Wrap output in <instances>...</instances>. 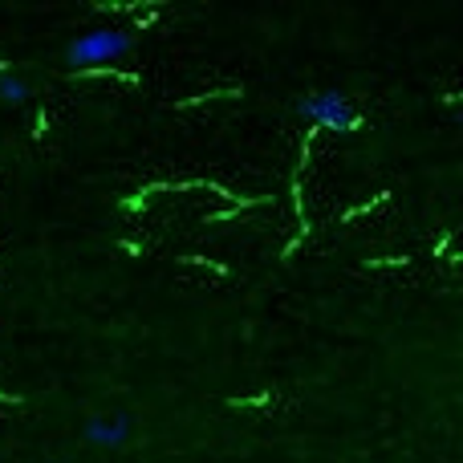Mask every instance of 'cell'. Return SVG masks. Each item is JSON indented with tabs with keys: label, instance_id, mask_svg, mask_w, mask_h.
Segmentation results:
<instances>
[{
	"label": "cell",
	"instance_id": "6da1fadb",
	"mask_svg": "<svg viewBox=\"0 0 463 463\" xmlns=\"http://www.w3.org/2000/svg\"><path fill=\"white\" fill-rule=\"evenodd\" d=\"M297 114H301L313 130H342V135H350V130L362 127V114L354 110V102L342 90H321V94L297 98Z\"/></svg>",
	"mask_w": 463,
	"mask_h": 463
},
{
	"label": "cell",
	"instance_id": "277c9868",
	"mask_svg": "<svg viewBox=\"0 0 463 463\" xmlns=\"http://www.w3.org/2000/svg\"><path fill=\"white\" fill-rule=\"evenodd\" d=\"M0 98H5V102H13V106H21V102H29V98H33L29 86L16 78L8 61H0Z\"/></svg>",
	"mask_w": 463,
	"mask_h": 463
},
{
	"label": "cell",
	"instance_id": "7a4b0ae2",
	"mask_svg": "<svg viewBox=\"0 0 463 463\" xmlns=\"http://www.w3.org/2000/svg\"><path fill=\"white\" fill-rule=\"evenodd\" d=\"M135 49V33L130 29H94L86 37H78L70 45V61L73 73L78 70H102L106 61H118L122 53Z\"/></svg>",
	"mask_w": 463,
	"mask_h": 463
},
{
	"label": "cell",
	"instance_id": "3957f363",
	"mask_svg": "<svg viewBox=\"0 0 463 463\" xmlns=\"http://www.w3.org/2000/svg\"><path fill=\"white\" fill-rule=\"evenodd\" d=\"M135 435V423L127 415H94L86 423V443L94 448H122Z\"/></svg>",
	"mask_w": 463,
	"mask_h": 463
}]
</instances>
